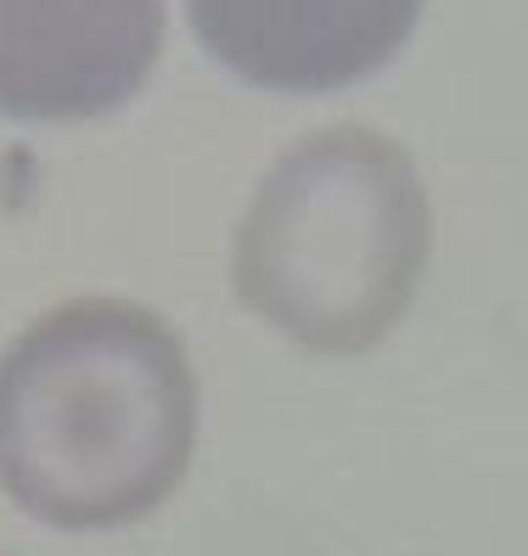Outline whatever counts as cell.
<instances>
[{"instance_id": "cell-1", "label": "cell", "mask_w": 528, "mask_h": 556, "mask_svg": "<svg viewBox=\"0 0 528 556\" xmlns=\"http://www.w3.org/2000/svg\"><path fill=\"white\" fill-rule=\"evenodd\" d=\"M191 433L186 349L141 304H68L0 359V483L51 529L147 517L180 483Z\"/></svg>"}, {"instance_id": "cell-2", "label": "cell", "mask_w": 528, "mask_h": 556, "mask_svg": "<svg viewBox=\"0 0 528 556\" xmlns=\"http://www.w3.org/2000/svg\"><path fill=\"white\" fill-rule=\"evenodd\" d=\"M433 248L416 163L372 129H326L259 186L237 242L242 299L315 354H360L416 299Z\"/></svg>"}, {"instance_id": "cell-3", "label": "cell", "mask_w": 528, "mask_h": 556, "mask_svg": "<svg viewBox=\"0 0 528 556\" xmlns=\"http://www.w3.org/2000/svg\"><path fill=\"white\" fill-rule=\"evenodd\" d=\"M158 46L163 0H0V113H113L147 85Z\"/></svg>"}, {"instance_id": "cell-4", "label": "cell", "mask_w": 528, "mask_h": 556, "mask_svg": "<svg viewBox=\"0 0 528 556\" xmlns=\"http://www.w3.org/2000/svg\"><path fill=\"white\" fill-rule=\"evenodd\" d=\"M191 28L237 79L264 90H343L411 40L422 0H186Z\"/></svg>"}]
</instances>
